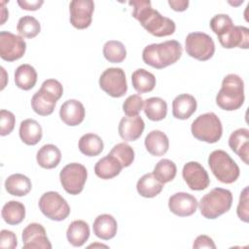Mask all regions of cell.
Returning <instances> with one entry per match:
<instances>
[{"label":"cell","mask_w":249,"mask_h":249,"mask_svg":"<svg viewBox=\"0 0 249 249\" xmlns=\"http://www.w3.org/2000/svg\"><path fill=\"white\" fill-rule=\"evenodd\" d=\"M133 8L132 17L137 19L142 27L156 37L172 35L175 31V22L166 17L161 16L153 9L149 0H132L128 2Z\"/></svg>","instance_id":"6da1fadb"},{"label":"cell","mask_w":249,"mask_h":249,"mask_svg":"<svg viewBox=\"0 0 249 249\" xmlns=\"http://www.w3.org/2000/svg\"><path fill=\"white\" fill-rule=\"evenodd\" d=\"M182 53L183 49L178 41L168 40L146 46L142 52V59L153 68L162 69L177 62Z\"/></svg>","instance_id":"7a4b0ae2"},{"label":"cell","mask_w":249,"mask_h":249,"mask_svg":"<svg viewBox=\"0 0 249 249\" xmlns=\"http://www.w3.org/2000/svg\"><path fill=\"white\" fill-rule=\"evenodd\" d=\"M244 83L236 74H229L222 81V87L216 95L217 105L226 111L239 109L244 102Z\"/></svg>","instance_id":"3957f363"},{"label":"cell","mask_w":249,"mask_h":249,"mask_svg":"<svg viewBox=\"0 0 249 249\" xmlns=\"http://www.w3.org/2000/svg\"><path fill=\"white\" fill-rule=\"evenodd\" d=\"M63 88L60 82L55 79H48L43 82L31 98L33 111L40 116L51 115L56 105L57 100L62 96Z\"/></svg>","instance_id":"277c9868"},{"label":"cell","mask_w":249,"mask_h":249,"mask_svg":"<svg viewBox=\"0 0 249 249\" xmlns=\"http://www.w3.org/2000/svg\"><path fill=\"white\" fill-rule=\"evenodd\" d=\"M232 203L231 191L223 188H214L204 195L198 204L201 215L206 219H216L228 212Z\"/></svg>","instance_id":"5b68a950"},{"label":"cell","mask_w":249,"mask_h":249,"mask_svg":"<svg viewBox=\"0 0 249 249\" xmlns=\"http://www.w3.org/2000/svg\"><path fill=\"white\" fill-rule=\"evenodd\" d=\"M191 131L195 138L206 143H216L223 133V126L218 116L213 112L199 115L191 125Z\"/></svg>","instance_id":"8992f818"},{"label":"cell","mask_w":249,"mask_h":249,"mask_svg":"<svg viewBox=\"0 0 249 249\" xmlns=\"http://www.w3.org/2000/svg\"><path fill=\"white\" fill-rule=\"evenodd\" d=\"M208 164L214 176L224 184H231L239 177L238 165L223 150L213 151L208 157Z\"/></svg>","instance_id":"52a82bcc"},{"label":"cell","mask_w":249,"mask_h":249,"mask_svg":"<svg viewBox=\"0 0 249 249\" xmlns=\"http://www.w3.org/2000/svg\"><path fill=\"white\" fill-rule=\"evenodd\" d=\"M185 49L190 56L200 61H205L213 56L215 44L208 34L203 32H192L186 37Z\"/></svg>","instance_id":"ba28073f"},{"label":"cell","mask_w":249,"mask_h":249,"mask_svg":"<svg viewBox=\"0 0 249 249\" xmlns=\"http://www.w3.org/2000/svg\"><path fill=\"white\" fill-rule=\"evenodd\" d=\"M38 204L41 212L53 221H62L70 214L69 204L57 192L50 191L43 194Z\"/></svg>","instance_id":"9c48e42d"},{"label":"cell","mask_w":249,"mask_h":249,"mask_svg":"<svg viewBox=\"0 0 249 249\" xmlns=\"http://www.w3.org/2000/svg\"><path fill=\"white\" fill-rule=\"evenodd\" d=\"M87 178V168L78 162L68 163L59 173V180L63 189L73 196L79 195L83 191Z\"/></svg>","instance_id":"30bf717a"},{"label":"cell","mask_w":249,"mask_h":249,"mask_svg":"<svg viewBox=\"0 0 249 249\" xmlns=\"http://www.w3.org/2000/svg\"><path fill=\"white\" fill-rule=\"evenodd\" d=\"M99 87L112 97H122L127 91L124 71L119 67H110L103 71L99 78Z\"/></svg>","instance_id":"8fae6325"},{"label":"cell","mask_w":249,"mask_h":249,"mask_svg":"<svg viewBox=\"0 0 249 249\" xmlns=\"http://www.w3.org/2000/svg\"><path fill=\"white\" fill-rule=\"evenodd\" d=\"M26 43L21 36L9 31L0 32V56L6 61H15L22 57Z\"/></svg>","instance_id":"7c38bea8"},{"label":"cell","mask_w":249,"mask_h":249,"mask_svg":"<svg viewBox=\"0 0 249 249\" xmlns=\"http://www.w3.org/2000/svg\"><path fill=\"white\" fill-rule=\"evenodd\" d=\"M94 3L91 0H73L69 4L70 22L77 29L88 28L91 23Z\"/></svg>","instance_id":"4fadbf2b"},{"label":"cell","mask_w":249,"mask_h":249,"mask_svg":"<svg viewBox=\"0 0 249 249\" xmlns=\"http://www.w3.org/2000/svg\"><path fill=\"white\" fill-rule=\"evenodd\" d=\"M182 176L188 187L193 191L205 190L210 184L207 171L197 161L187 162L183 167Z\"/></svg>","instance_id":"5bb4252c"},{"label":"cell","mask_w":249,"mask_h":249,"mask_svg":"<svg viewBox=\"0 0 249 249\" xmlns=\"http://www.w3.org/2000/svg\"><path fill=\"white\" fill-rule=\"evenodd\" d=\"M23 247L26 249H51L52 244L47 236L45 228L38 223L27 225L22 231Z\"/></svg>","instance_id":"9a60e30c"},{"label":"cell","mask_w":249,"mask_h":249,"mask_svg":"<svg viewBox=\"0 0 249 249\" xmlns=\"http://www.w3.org/2000/svg\"><path fill=\"white\" fill-rule=\"evenodd\" d=\"M197 205V199L193 195L184 192L176 193L168 199L169 210L179 217L193 215L196 211Z\"/></svg>","instance_id":"2e32d148"},{"label":"cell","mask_w":249,"mask_h":249,"mask_svg":"<svg viewBox=\"0 0 249 249\" xmlns=\"http://www.w3.org/2000/svg\"><path fill=\"white\" fill-rule=\"evenodd\" d=\"M218 40L222 47L225 49H248L249 29L245 26L233 25L228 32L218 36Z\"/></svg>","instance_id":"e0dca14e"},{"label":"cell","mask_w":249,"mask_h":249,"mask_svg":"<svg viewBox=\"0 0 249 249\" xmlns=\"http://www.w3.org/2000/svg\"><path fill=\"white\" fill-rule=\"evenodd\" d=\"M86 111L84 105L76 99L66 100L59 109V117L61 121L69 125H79L85 119Z\"/></svg>","instance_id":"ac0fdd59"},{"label":"cell","mask_w":249,"mask_h":249,"mask_svg":"<svg viewBox=\"0 0 249 249\" xmlns=\"http://www.w3.org/2000/svg\"><path fill=\"white\" fill-rule=\"evenodd\" d=\"M145 124L140 116L123 117L119 124V134L124 141H135L143 133Z\"/></svg>","instance_id":"d6986e66"},{"label":"cell","mask_w":249,"mask_h":249,"mask_svg":"<svg viewBox=\"0 0 249 249\" xmlns=\"http://www.w3.org/2000/svg\"><path fill=\"white\" fill-rule=\"evenodd\" d=\"M229 146L245 164L249 163V130L247 128L242 127L231 132L229 137Z\"/></svg>","instance_id":"ffe728a7"},{"label":"cell","mask_w":249,"mask_h":249,"mask_svg":"<svg viewBox=\"0 0 249 249\" xmlns=\"http://www.w3.org/2000/svg\"><path fill=\"white\" fill-rule=\"evenodd\" d=\"M196 98L189 93L177 95L172 101V115L179 120L189 119L196 110Z\"/></svg>","instance_id":"44dd1931"},{"label":"cell","mask_w":249,"mask_h":249,"mask_svg":"<svg viewBox=\"0 0 249 249\" xmlns=\"http://www.w3.org/2000/svg\"><path fill=\"white\" fill-rule=\"evenodd\" d=\"M92 230L93 233L97 237L103 240H109L116 235L118 224L112 215L101 214L95 218L92 225Z\"/></svg>","instance_id":"7402d4cb"},{"label":"cell","mask_w":249,"mask_h":249,"mask_svg":"<svg viewBox=\"0 0 249 249\" xmlns=\"http://www.w3.org/2000/svg\"><path fill=\"white\" fill-rule=\"evenodd\" d=\"M123 165L117 158L108 154L100 159L94 165V173L97 177L108 180L116 177L122 171Z\"/></svg>","instance_id":"603a6c76"},{"label":"cell","mask_w":249,"mask_h":249,"mask_svg":"<svg viewBox=\"0 0 249 249\" xmlns=\"http://www.w3.org/2000/svg\"><path fill=\"white\" fill-rule=\"evenodd\" d=\"M146 150L155 157L163 156L169 148V140L166 134L160 130H152L145 137Z\"/></svg>","instance_id":"cb8c5ba5"},{"label":"cell","mask_w":249,"mask_h":249,"mask_svg":"<svg viewBox=\"0 0 249 249\" xmlns=\"http://www.w3.org/2000/svg\"><path fill=\"white\" fill-rule=\"evenodd\" d=\"M18 133L23 143L33 146L41 141L43 130L41 124L37 121L33 119H26L20 123Z\"/></svg>","instance_id":"d4e9b609"},{"label":"cell","mask_w":249,"mask_h":249,"mask_svg":"<svg viewBox=\"0 0 249 249\" xmlns=\"http://www.w3.org/2000/svg\"><path fill=\"white\" fill-rule=\"evenodd\" d=\"M89 226L83 220L73 221L66 231L67 240L74 247H81L89 237Z\"/></svg>","instance_id":"484cf974"},{"label":"cell","mask_w":249,"mask_h":249,"mask_svg":"<svg viewBox=\"0 0 249 249\" xmlns=\"http://www.w3.org/2000/svg\"><path fill=\"white\" fill-rule=\"evenodd\" d=\"M38 164L46 169H52L58 165L61 160L60 150L53 144L42 146L36 155Z\"/></svg>","instance_id":"4316f807"},{"label":"cell","mask_w":249,"mask_h":249,"mask_svg":"<svg viewBox=\"0 0 249 249\" xmlns=\"http://www.w3.org/2000/svg\"><path fill=\"white\" fill-rule=\"evenodd\" d=\"M32 188L30 179L20 173H16L10 175L5 181L6 191L15 196H26Z\"/></svg>","instance_id":"83f0119b"},{"label":"cell","mask_w":249,"mask_h":249,"mask_svg":"<svg viewBox=\"0 0 249 249\" xmlns=\"http://www.w3.org/2000/svg\"><path fill=\"white\" fill-rule=\"evenodd\" d=\"M163 188V184L160 183L153 173L144 174L136 184V190L138 194L147 198L157 196Z\"/></svg>","instance_id":"f1b7e54d"},{"label":"cell","mask_w":249,"mask_h":249,"mask_svg":"<svg viewBox=\"0 0 249 249\" xmlns=\"http://www.w3.org/2000/svg\"><path fill=\"white\" fill-rule=\"evenodd\" d=\"M37 82V72L30 64H21L15 71L16 86L23 90L31 89Z\"/></svg>","instance_id":"f546056e"},{"label":"cell","mask_w":249,"mask_h":249,"mask_svg":"<svg viewBox=\"0 0 249 249\" xmlns=\"http://www.w3.org/2000/svg\"><path fill=\"white\" fill-rule=\"evenodd\" d=\"M133 89L138 93H146L152 91L156 86V77L151 72L139 68L131 75Z\"/></svg>","instance_id":"4dcf8cb0"},{"label":"cell","mask_w":249,"mask_h":249,"mask_svg":"<svg viewBox=\"0 0 249 249\" xmlns=\"http://www.w3.org/2000/svg\"><path fill=\"white\" fill-rule=\"evenodd\" d=\"M79 150L87 157L98 156L104 148L102 139L94 133L84 134L78 143Z\"/></svg>","instance_id":"1f68e13d"},{"label":"cell","mask_w":249,"mask_h":249,"mask_svg":"<svg viewBox=\"0 0 249 249\" xmlns=\"http://www.w3.org/2000/svg\"><path fill=\"white\" fill-rule=\"evenodd\" d=\"M1 215L8 225H18L25 217V207L19 201L10 200L4 204Z\"/></svg>","instance_id":"d6a6232c"},{"label":"cell","mask_w":249,"mask_h":249,"mask_svg":"<svg viewBox=\"0 0 249 249\" xmlns=\"http://www.w3.org/2000/svg\"><path fill=\"white\" fill-rule=\"evenodd\" d=\"M144 113L151 121H161L166 117L167 104L160 97H150L144 101Z\"/></svg>","instance_id":"836d02e7"},{"label":"cell","mask_w":249,"mask_h":249,"mask_svg":"<svg viewBox=\"0 0 249 249\" xmlns=\"http://www.w3.org/2000/svg\"><path fill=\"white\" fill-rule=\"evenodd\" d=\"M176 172V164L168 159H162L155 165L153 174L160 183L164 185L175 178Z\"/></svg>","instance_id":"e575fe53"},{"label":"cell","mask_w":249,"mask_h":249,"mask_svg":"<svg viewBox=\"0 0 249 249\" xmlns=\"http://www.w3.org/2000/svg\"><path fill=\"white\" fill-rule=\"evenodd\" d=\"M103 55L109 62L120 63L124 60L126 56V50L122 42L110 40L103 46Z\"/></svg>","instance_id":"d590c367"},{"label":"cell","mask_w":249,"mask_h":249,"mask_svg":"<svg viewBox=\"0 0 249 249\" xmlns=\"http://www.w3.org/2000/svg\"><path fill=\"white\" fill-rule=\"evenodd\" d=\"M17 30L21 37L34 38L41 31L40 22L32 16H24L18 19Z\"/></svg>","instance_id":"8d00e7d4"},{"label":"cell","mask_w":249,"mask_h":249,"mask_svg":"<svg viewBox=\"0 0 249 249\" xmlns=\"http://www.w3.org/2000/svg\"><path fill=\"white\" fill-rule=\"evenodd\" d=\"M109 154L117 158L119 161L122 163L123 167L129 166L133 162L135 156L133 149L124 142L116 144Z\"/></svg>","instance_id":"74e56055"},{"label":"cell","mask_w":249,"mask_h":249,"mask_svg":"<svg viewBox=\"0 0 249 249\" xmlns=\"http://www.w3.org/2000/svg\"><path fill=\"white\" fill-rule=\"evenodd\" d=\"M232 26H233L232 19L229 15H226V14L215 15L210 20V28L217 36H221L225 34Z\"/></svg>","instance_id":"f35d334b"},{"label":"cell","mask_w":249,"mask_h":249,"mask_svg":"<svg viewBox=\"0 0 249 249\" xmlns=\"http://www.w3.org/2000/svg\"><path fill=\"white\" fill-rule=\"evenodd\" d=\"M144 100L139 94L129 95L123 104V110L124 114L128 117L137 116L139 112L143 109Z\"/></svg>","instance_id":"ab89813d"},{"label":"cell","mask_w":249,"mask_h":249,"mask_svg":"<svg viewBox=\"0 0 249 249\" xmlns=\"http://www.w3.org/2000/svg\"><path fill=\"white\" fill-rule=\"evenodd\" d=\"M15 115L8 110L2 109L0 111V134L2 136L10 134L15 127Z\"/></svg>","instance_id":"60d3db41"},{"label":"cell","mask_w":249,"mask_h":249,"mask_svg":"<svg viewBox=\"0 0 249 249\" xmlns=\"http://www.w3.org/2000/svg\"><path fill=\"white\" fill-rule=\"evenodd\" d=\"M249 207H248V187H245L243 189V191L240 194L239 196V202L237 205V209H236V213L238 218L245 222L248 223L249 221Z\"/></svg>","instance_id":"b9f144b4"},{"label":"cell","mask_w":249,"mask_h":249,"mask_svg":"<svg viewBox=\"0 0 249 249\" xmlns=\"http://www.w3.org/2000/svg\"><path fill=\"white\" fill-rule=\"evenodd\" d=\"M18 245L16 234L8 230H2L0 232V247L14 249Z\"/></svg>","instance_id":"7bdbcfd3"},{"label":"cell","mask_w":249,"mask_h":249,"mask_svg":"<svg viewBox=\"0 0 249 249\" xmlns=\"http://www.w3.org/2000/svg\"><path fill=\"white\" fill-rule=\"evenodd\" d=\"M193 248L196 249H199V248H211V249H215L216 245L213 241V239L205 234H201L198 235L193 244Z\"/></svg>","instance_id":"ee69618b"},{"label":"cell","mask_w":249,"mask_h":249,"mask_svg":"<svg viewBox=\"0 0 249 249\" xmlns=\"http://www.w3.org/2000/svg\"><path fill=\"white\" fill-rule=\"evenodd\" d=\"M18 4L22 10L26 11H36L41 8V6L44 4L43 0H33V1H28V0H18Z\"/></svg>","instance_id":"f6af8a7d"},{"label":"cell","mask_w":249,"mask_h":249,"mask_svg":"<svg viewBox=\"0 0 249 249\" xmlns=\"http://www.w3.org/2000/svg\"><path fill=\"white\" fill-rule=\"evenodd\" d=\"M168 5L170 8L176 12H183L187 10L189 6L188 0H168Z\"/></svg>","instance_id":"bcb514c9"}]
</instances>
